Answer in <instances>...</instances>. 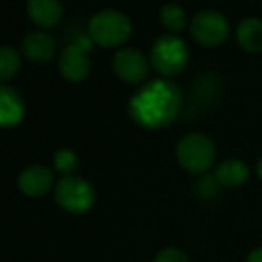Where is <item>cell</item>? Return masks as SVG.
I'll return each instance as SVG.
<instances>
[{
	"mask_svg": "<svg viewBox=\"0 0 262 262\" xmlns=\"http://www.w3.org/2000/svg\"><path fill=\"white\" fill-rule=\"evenodd\" d=\"M183 104V94L178 84L167 79L151 81L140 88L129 101V115L139 126L160 129L178 117Z\"/></svg>",
	"mask_w": 262,
	"mask_h": 262,
	"instance_id": "1",
	"label": "cell"
},
{
	"mask_svg": "<svg viewBox=\"0 0 262 262\" xmlns=\"http://www.w3.org/2000/svg\"><path fill=\"white\" fill-rule=\"evenodd\" d=\"M131 36V20L117 9H106L92 16L88 38L104 49L120 47Z\"/></svg>",
	"mask_w": 262,
	"mask_h": 262,
	"instance_id": "2",
	"label": "cell"
},
{
	"mask_svg": "<svg viewBox=\"0 0 262 262\" xmlns=\"http://www.w3.org/2000/svg\"><path fill=\"white\" fill-rule=\"evenodd\" d=\"M176 157L185 171L201 174L212 167L215 160V146L203 133H189L178 142Z\"/></svg>",
	"mask_w": 262,
	"mask_h": 262,
	"instance_id": "3",
	"label": "cell"
},
{
	"mask_svg": "<svg viewBox=\"0 0 262 262\" xmlns=\"http://www.w3.org/2000/svg\"><path fill=\"white\" fill-rule=\"evenodd\" d=\"M189 63V47L182 38L164 34L151 47V65L162 76H176Z\"/></svg>",
	"mask_w": 262,
	"mask_h": 262,
	"instance_id": "4",
	"label": "cell"
},
{
	"mask_svg": "<svg viewBox=\"0 0 262 262\" xmlns=\"http://www.w3.org/2000/svg\"><path fill=\"white\" fill-rule=\"evenodd\" d=\"M54 198L63 210L83 214L90 210L95 201V190L90 182L79 176H65L54 187Z\"/></svg>",
	"mask_w": 262,
	"mask_h": 262,
	"instance_id": "5",
	"label": "cell"
},
{
	"mask_svg": "<svg viewBox=\"0 0 262 262\" xmlns=\"http://www.w3.org/2000/svg\"><path fill=\"white\" fill-rule=\"evenodd\" d=\"M190 34L203 47H217L230 34V24L219 11H200L190 22Z\"/></svg>",
	"mask_w": 262,
	"mask_h": 262,
	"instance_id": "6",
	"label": "cell"
},
{
	"mask_svg": "<svg viewBox=\"0 0 262 262\" xmlns=\"http://www.w3.org/2000/svg\"><path fill=\"white\" fill-rule=\"evenodd\" d=\"M94 41L86 36H79L70 45H67L65 51L59 56V72L65 79L77 83L83 81L90 72V51Z\"/></svg>",
	"mask_w": 262,
	"mask_h": 262,
	"instance_id": "7",
	"label": "cell"
},
{
	"mask_svg": "<svg viewBox=\"0 0 262 262\" xmlns=\"http://www.w3.org/2000/svg\"><path fill=\"white\" fill-rule=\"evenodd\" d=\"M113 70L115 74L126 83H142L147 77V59L144 58L142 52L135 51V49H120L113 58Z\"/></svg>",
	"mask_w": 262,
	"mask_h": 262,
	"instance_id": "8",
	"label": "cell"
},
{
	"mask_svg": "<svg viewBox=\"0 0 262 262\" xmlns=\"http://www.w3.org/2000/svg\"><path fill=\"white\" fill-rule=\"evenodd\" d=\"M54 187V172L43 165H31L18 176V189L27 196H43Z\"/></svg>",
	"mask_w": 262,
	"mask_h": 262,
	"instance_id": "9",
	"label": "cell"
},
{
	"mask_svg": "<svg viewBox=\"0 0 262 262\" xmlns=\"http://www.w3.org/2000/svg\"><path fill=\"white\" fill-rule=\"evenodd\" d=\"M22 52L29 61L47 63L56 54V40L45 31H34L24 38Z\"/></svg>",
	"mask_w": 262,
	"mask_h": 262,
	"instance_id": "10",
	"label": "cell"
},
{
	"mask_svg": "<svg viewBox=\"0 0 262 262\" xmlns=\"http://www.w3.org/2000/svg\"><path fill=\"white\" fill-rule=\"evenodd\" d=\"M24 113H26V104H24L22 95L8 84L0 86V120H2V126H16L24 119Z\"/></svg>",
	"mask_w": 262,
	"mask_h": 262,
	"instance_id": "11",
	"label": "cell"
},
{
	"mask_svg": "<svg viewBox=\"0 0 262 262\" xmlns=\"http://www.w3.org/2000/svg\"><path fill=\"white\" fill-rule=\"evenodd\" d=\"M27 15L38 27H54L63 16V6L58 0H31L27 4Z\"/></svg>",
	"mask_w": 262,
	"mask_h": 262,
	"instance_id": "12",
	"label": "cell"
},
{
	"mask_svg": "<svg viewBox=\"0 0 262 262\" xmlns=\"http://www.w3.org/2000/svg\"><path fill=\"white\" fill-rule=\"evenodd\" d=\"M248 176H250L248 165L237 158H228L221 162L214 171V178L223 187H239L246 182Z\"/></svg>",
	"mask_w": 262,
	"mask_h": 262,
	"instance_id": "13",
	"label": "cell"
},
{
	"mask_svg": "<svg viewBox=\"0 0 262 262\" xmlns=\"http://www.w3.org/2000/svg\"><path fill=\"white\" fill-rule=\"evenodd\" d=\"M237 41L248 52H262V20L246 18L237 27Z\"/></svg>",
	"mask_w": 262,
	"mask_h": 262,
	"instance_id": "14",
	"label": "cell"
},
{
	"mask_svg": "<svg viewBox=\"0 0 262 262\" xmlns=\"http://www.w3.org/2000/svg\"><path fill=\"white\" fill-rule=\"evenodd\" d=\"M160 20L165 26V29H169L172 34L182 33L187 26V15L178 4H165L160 11Z\"/></svg>",
	"mask_w": 262,
	"mask_h": 262,
	"instance_id": "15",
	"label": "cell"
},
{
	"mask_svg": "<svg viewBox=\"0 0 262 262\" xmlns=\"http://www.w3.org/2000/svg\"><path fill=\"white\" fill-rule=\"evenodd\" d=\"M20 70V56L15 49L4 47L0 51V79L9 81L18 74Z\"/></svg>",
	"mask_w": 262,
	"mask_h": 262,
	"instance_id": "16",
	"label": "cell"
},
{
	"mask_svg": "<svg viewBox=\"0 0 262 262\" xmlns=\"http://www.w3.org/2000/svg\"><path fill=\"white\" fill-rule=\"evenodd\" d=\"M52 162H54L56 171H58L59 174H63V178H65V176H74L72 172L77 169L79 158H77V155L74 153L72 149H58L54 153Z\"/></svg>",
	"mask_w": 262,
	"mask_h": 262,
	"instance_id": "17",
	"label": "cell"
},
{
	"mask_svg": "<svg viewBox=\"0 0 262 262\" xmlns=\"http://www.w3.org/2000/svg\"><path fill=\"white\" fill-rule=\"evenodd\" d=\"M155 262H189V257L178 248H165L155 257Z\"/></svg>",
	"mask_w": 262,
	"mask_h": 262,
	"instance_id": "18",
	"label": "cell"
},
{
	"mask_svg": "<svg viewBox=\"0 0 262 262\" xmlns=\"http://www.w3.org/2000/svg\"><path fill=\"white\" fill-rule=\"evenodd\" d=\"M246 262H262V248H257L255 251H251V253L248 255Z\"/></svg>",
	"mask_w": 262,
	"mask_h": 262,
	"instance_id": "19",
	"label": "cell"
},
{
	"mask_svg": "<svg viewBox=\"0 0 262 262\" xmlns=\"http://www.w3.org/2000/svg\"><path fill=\"white\" fill-rule=\"evenodd\" d=\"M257 174H258V178L262 180V158L258 160V164H257Z\"/></svg>",
	"mask_w": 262,
	"mask_h": 262,
	"instance_id": "20",
	"label": "cell"
}]
</instances>
